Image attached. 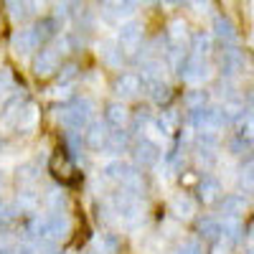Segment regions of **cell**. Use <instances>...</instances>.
Segmentation results:
<instances>
[{
	"label": "cell",
	"mask_w": 254,
	"mask_h": 254,
	"mask_svg": "<svg viewBox=\"0 0 254 254\" xmlns=\"http://www.w3.org/2000/svg\"><path fill=\"white\" fill-rule=\"evenodd\" d=\"M92 115H94V102L89 97H81L71 104V107L59 110L56 120L61 122V127H66V130H71V132H79L89 125Z\"/></svg>",
	"instance_id": "cell-1"
},
{
	"label": "cell",
	"mask_w": 254,
	"mask_h": 254,
	"mask_svg": "<svg viewBox=\"0 0 254 254\" xmlns=\"http://www.w3.org/2000/svg\"><path fill=\"white\" fill-rule=\"evenodd\" d=\"M110 211L112 214H117V221L125 224V226H137L142 221V203L140 198L130 196V193H115L110 201H107Z\"/></svg>",
	"instance_id": "cell-2"
},
{
	"label": "cell",
	"mask_w": 254,
	"mask_h": 254,
	"mask_svg": "<svg viewBox=\"0 0 254 254\" xmlns=\"http://www.w3.org/2000/svg\"><path fill=\"white\" fill-rule=\"evenodd\" d=\"M137 10V3H130V0H125V3H102L99 5V13L102 18L107 20V23H127V20H132Z\"/></svg>",
	"instance_id": "cell-3"
},
{
	"label": "cell",
	"mask_w": 254,
	"mask_h": 254,
	"mask_svg": "<svg viewBox=\"0 0 254 254\" xmlns=\"http://www.w3.org/2000/svg\"><path fill=\"white\" fill-rule=\"evenodd\" d=\"M142 23L140 20H127V23L120 26V33H117V44L120 49L125 51H135L140 46V41H142Z\"/></svg>",
	"instance_id": "cell-4"
},
{
	"label": "cell",
	"mask_w": 254,
	"mask_h": 254,
	"mask_svg": "<svg viewBox=\"0 0 254 254\" xmlns=\"http://www.w3.org/2000/svg\"><path fill=\"white\" fill-rule=\"evenodd\" d=\"M10 46H13L15 56H28L31 51H36V49L41 46V41H38V36H36V31H33V26H31V28L15 31L13 38H10Z\"/></svg>",
	"instance_id": "cell-5"
},
{
	"label": "cell",
	"mask_w": 254,
	"mask_h": 254,
	"mask_svg": "<svg viewBox=\"0 0 254 254\" xmlns=\"http://www.w3.org/2000/svg\"><path fill=\"white\" fill-rule=\"evenodd\" d=\"M178 74H181V79H186L190 84H198V81H203L208 76V66L198 56H186L183 64L178 66Z\"/></svg>",
	"instance_id": "cell-6"
},
{
	"label": "cell",
	"mask_w": 254,
	"mask_h": 254,
	"mask_svg": "<svg viewBox=\"0 0 254 254\" xmlns=\"http://www.w3.org/2000/svg\"><path fill=\"white\" fill-rule=\"evenodd\" d=\"M46 226H49V239L51 242H61L69 237L71 231V219L64 214V211H51L46 216Z\"/></svg>",
	"instance_id": "cell-7"
},
{
	"label": "cell",
	"mask_w": 254,
	"mask_h": 254,
	"mask_svg": "<svg viewBox=\"0 0 254 254\" xmlns=\"http://www.w3.org/2000/svg\"><path fill=\"white\" fill-rule=\"evenodd\" d=\"M140 89H142V81L137 74H120L115 81V94L120 99H132L140 94Z\"/></svg>",
	"instance_id": "cell-8"
},
{
	"label": "cell",
	"mask_w": 254,
	"mask_h": 254,
	"mask_svg": "<svg viewBox=\"0 0 254 254\" xmlns=\"http://www.w3.org/2000/svg\"><path fill=\"white\" fill-rule=\"evenodd\" d=\"M135 160L140 163V165H145V168H150V165H155L158 160H160V147L153 142V140H147V137H142L137 145H135Z\"/></svg>",
	"instance_id": "cell-9"
},
{
	"label": "cell",
	"mask_w": 254,
	"mask_h": 254,
	"mask_svg": "<svg viewBox=\"0 0 254 254\" xmlns=\"http://www.w3.org/2000/svg\"><path fill=\"white\" fill-rule=\"evenodd\" d=\"M59 69V54L54 49H44L38 51V56L33 59V71L36 76H51Z\"/></svg>",
	"instance_id": "cell-10"
},
{
	"label": "cell",
	"mask_w": 254,
	"mask_h": 254,
	"mask_svg": "<svg viewBox=\"0 0 254 254\" xmlns=\"http://www.w3.org/2000/svg\"><path fill=\"white\" fill-rule=\"evenodd\" d=\"M97 49H99V56H102V61L107 64V66H112V69H122V61H125V56H122V49H120L117 41H112V38H104Z\"/></svg>",
	"instance_id": "cell-11"
},
{
	"label": "cell",
	"mask_w": 254,
	"mask_h": 254,
	"mask_svg": "<svg viewBox=\"0 0 254 254\" xmlns=\"http://www.w3.org/2000/svg\"><path fill=\"white\" fill-rule=\"evenodd\" d=\"M102 173H104V178L107 181H117V183H125L127 178H130L135 171L130 165H127L122 158H112V160H107L104 163V168H102Z\"/></svg>",
	"instance_id": "cell-12"
},
{
	"label": "cell",
	"mask_w": 254,
	"mask_h": 254,
	"mask_svg": "<svg viewBox=\"0 0 254 254\" xmlns=\"http://www.w3.org/2000/svg\"><path fill=\"white\" fill-rule=\"evenodd\" d=\"M171 214L176 219H190L196 214V201L190 196H186V193H176L171 198Z\"/></svg>",
	"instance_id": "cell-13"
},
{
	"label": "cell",
	"mask_w": 254,
	"mask_h": 254,
	"mask_svg": "<svg viewBox=\"0 0 254 254\" xmlns=\"http://www.w3.org/2000/svg\"><path fill=\"white\" fill-rule=\"evenodd\" d=\"M214 36L219 41H224V44H234V41H237V26H234V20L226 18V15H216L214 18Z\"/></svg>",
	"instance_id": "cell-14"
},
{
	"label": "cell",
	"mask_w": 254,
	"mask_h": 254,
	"mask_svg": "<svg viewBox=\"0 0 254 254\" xmlns=\"http://www.w3.org/2000/svg\"><path fill=\"white\" fill-rule=\"evenodd\" d=\"M219 64H221V71L224 74H237V71H242L244 69V56H242V51H237V49H226L221 56H219Z\"/></svg>",
	"instance_id": "cell-15"
},
{
	"label": "cell",
	"mask_w": 254,
	"mask_h": 254,
	"mask_svg": "<svg viewBox=\"0 0 254 254\" xmlns=\"http://www.w3.org/2000/svg\"><path fill=\"white\" fill-rule=\"evenodd\" d=\"M104 117H107V125L115 127V130H122V127L127 125V120H130V112H127V107L122 102H115L107 107V112H104Z\"/></svg>",
	"instance_id": "cell-16"
},
{
	"label": "cell",
	"mask_w": 254,
	"mask_h": 254,
	"mask_svg": "<svg viewBox=\"0 0 254 254\" xmlns=\"http://www.w3.org/2000/svg\"><path fill=\"white\" fill-rule=\"evenodd\" d=\"M142 87L147 89V97H150L153 102L163 104L171 99V87L163 81V79H150V81H142Z\"/></svg>",
	"instance_id": "cell-17"
},
{
	"label": "cell",
	"mask_w": 254,
	"mask_h": 254,
	"mask_svg": "<svg viewBox=\"0 0 254 254\" xmlns=\"http://www.w3.org/2000/svg\"><path fill=\"white\" fill-rule=\"evenodd\" d=\"M110 140V130H107V125H102V122H94L89 127V132H87V145L94 147V150H102L104 145H107Z\"/></svg>",
	"instance_id": "cell-18"
},
{
	"label": "cell",
	"mask_w": 254,
	"mask_h": 254,
	"mask_svg": "<svg viewBox=\"0 0 254 254\" xmlns=\"http://www.w3.org/2000/svg\"><path fill=\"white\" fill-rule=\"evenodd\" d=\"M127 145H130V135L125 130H117V132H110V140L104 145V150L112 153V155H120V153L127 150Z\"/></svg>",
	"instance_id": "cell-19"
},
{
	"label": "cell",
	"mask_w": 254,
	"mask_h": 254,
	"mask_svg": "<svg viewBox=\"0 0 254 254\" xmlns=\"http://www.w3.org/2000/svg\"><path fill=\"white\" fill-rule=\"evenodd\" d=\"M244 208H247V203L242 196H224V201H221V211L229 219H237L239 214H244Z\"/></svg>",
	"instance_id": "cell-20"
},
{
	"label": "cell",
	"mask_w": 254,
	"mask_h": 254,
	"mask_svg": "<svg viewBox=\"0 0 254 254\" xmlns=\"http://www.w3.org/2000/svg\"><path fill=\"white\" fill-rule=\"evenodd\" d=\"M46 203L51 206V211H64L66 208V190L59 186H49L46 188Z\"/></svg>",
	"instance_id": "cell-21"
},
{
	"label": "cell",
	"mask_w": 254,
	"mask_h": 254,
	"mask_svg": "<svg viewBox=\"0 0 254 254\" xmlns=\"http://www.w3.org/2000/svg\"><path fill=\"white\" fill-rule=\"evenodd\" d=\"M221 237H224L226 244L234 247V244L239 242V237H242V226H239V221H237V219H224V221H221Z\"/></svg>",
	"instance_id": "cell-22"
},
{
	"label": "cell",
	"mask_w": 254,
	"mask_h": 254,
	"mask_svg": "<svg viewBox=\"0 0 254 254\" xmlns=\"http://www.w3.org/2000/svg\"><path fill=\"white\" fill-rule=\"evenodd\" d=\"M33 31H36L38 41L44 44V41H49V38H54L59 33V23H56L54 18H44V20H38V23L33 26Z\"/></svg>",
	"instance_id": "cell-23"
},
{
	"label": "cell",
	"mask_w": 254,
	"mask_h": 254,
	"mask_svg": "<svg viewBox=\"0 0 254 254\" xmlns=\"http://www.w3.org/2000/svg\"><path fill=\"white\" fill-rule=\"evenodd\" d=\"M206 102H208V94H206L203 89H190V92L183 97L186 110H190V112H198V110H203V107H206Z\"/></svg>",
	"instance_id": "cell-24"
},
{
	"label": "cell",
	"mask_w": 254,
	"mask_h": 254,
	"mask_svg": "<svg viewBox=\"0 0 254 254\" xmlns=\"http://www.w3.org/2000/svg\"><path fill=\"white\" fill-rule=\"evenodd\" d=\"M219 190H221V186H219V181H216V178H203V181H201V186H198V193H201V198H203L206 203L216 201Z\"/></svg>",
	"instance_id": "cell-25"
},
{
	"label": "cell",
	"mask_w": 254,
	"mask_h": 254,
	"mask_svg": "<svg viewBox=\"0 0 254 254\" xmlns=\"http://www.w3.org/2000/svg\"><path fill=\"white\" fill-rule=\"evenodd\" d=\"M198 231H201L203 239L216 242V239L221 237V221H216V219H203V221L198 224Z\"/></svg>",
	"instance_id": "cell-26"
},
{
	"label": "cell",
	"mask_w": 254,
	"mask_h": 254,
	"mask_svg": "<svg viewBox=\"0 0 254 254\" xmlns=\"http://www.w3.org/2000/svg\"><path fill=\"white\" fill-rule=\"evenodd\" d=\"M18 181L26 183V186H33L38 181V165L36 163H23L18 168Z\"/></svg>",
	"instance_id": "cell-27"
},
{
	"label": "cell",
	"mask_w": 254,
	"mask_h": 254,
	"mask_svg": "<svg viewBox=\"0 0 254 254\" xmlns=\"http://www.w3.org/2000/svg\"><path fill=\"white\" fill-rule=\"evenodd\" d=\"M176 115H160L158 120H153V127L158 130V135H163V137H168L173 132V125H176Z\"/></svg>",
	"instance_id": "cell-28"
},
{
	"label": "cell",
	"mask_w": 254,
	"mask_h": 254,
	"mask_svg": "<svg viewBox=\"0 0 254 254\" xmlns=\"http://www.w3.org/2000/svg\"><path fill=\"white\" fill-rule=\"evenodd\" d=\"M208 49H211V38H208L203 31H201V33H196L193 38H190V51H193V56H198V59H201Z\"/></svg>",
	"instance_id": "cell-29"
},
{
	"label": "cell",
	"mask_w": 254,
	"mask_h": 254,
	"mask_svg": "<svg viewBox=\"0 0 254 254\" xmlns=\"http://www.w3.org/2000/svg\"><path fill=\"white\" fill-rule=\"evenodd\" d=\"M5 8H8V13H10L13 20H26V18L33 13V10H31L33 3H8Z\"/></svg>",
	"instance_id": "cell-30"
},
{
	"label": "cell",
	"mask_w": 254,
	"mask_h": 254,
	"mask_svg": "<svg viewBox=\"0 0 254 254\" xmlns=\"http://www.w3.org/2000/svg\"><path fill=\"white\" fill-rule=\"evenodd\" d=\"M76 76H79V66H76V64H66V66L59 71V84H61V87H69Z\"/></svg>",
	"instance_id": "cell-31"
},
{
	"label": "cell",
	"mask_w": 254,
	"mask_h": 254,
	"mask_svg": "<svg viewBox=\"0 0 254 254\" xmlns=\"http://www.w3.org/2000/svg\"><path fill=\"white\" fill-rule=\"evenodd\" d=\"M97 244L104 249V254H117V249H120V237H117V234H102V239H99Z\"/></svg>",
	"instance_id": "cell-32"
},
{
	"label": "cell",
	"mask_w": 254,
	"mask_h": 254,
	"mask_svg": "<svg viewBox=\"0 0 254 254\" xmlns=\"http://www.w3.org/2000/svg\"><path fill=\"white\" fill-rule=\"evenodd\" d=\"M38 203V193L33 188H26V190H20V196H18V206L20 208H33Z\"/></svg>",
	"instance_id": "cell-33"
},
{
	"label": "cell",
	"mask_w": 254,
	"mask_h": 254,
	"mask_svg": "<svg viewBox=\"0 0 254 254\" xmlns=\"http://www.w3.org/2000/svg\"><path fill=\"white\" fill-rule=\"evenodd\" d=\"M147 125H153V117H150V112H137V117H135V122H132V130L135 132H140V130H145Z\"/></svg>",
	"instance_id": "cell-34"
},
{
	"label": "cell",
	"mask_w": 254,
	"mask_h": 254,
	"mask_svg": "<svg viewBox=\"0 0 254 254\" xmlns=\"http://www.w3.org/2000/svg\"><path fill=\"white\" fill-rule=\"evenodd\" d=\"M242 186L247 190H254V165H247L242 171Z\"/></svg>",
	"instance_id": "cell-35"
},
{
	"label": "cell",
	"mask_w": 254,
	"mask_h": 254,
	"mask_svg": "<svg viewBox=\"0 0 254 254\" xmlns=\"http://www.w3.org/2000/svg\"><path fill=\"white\" fill-rule=\"evenodd\" d=\"M71 8H74L71 3H59V5L54 8V20H56V23H59V20H66Z\"/></svg>",
	"instance_id": "cell-36"
},
{
	"label": "cell",
	"mask_w": 254,
	"mask_h": 254,
	"mask_svg": "<svg viewBox=\"0 0 254 254\" xmlns=\"http://www.w3.org/2000/svg\"><path fill=\"white\" fill-rule=\"evenodd\" d=\"M168 31H171V38L173 41H178V38L186 36V23H183V20H173V23L168 26Z\"/></svg>",
	"instance_id": "cell-37"
},
{
	"label": "cell",
	"mask_w": 254,
	"mask_h": 254,
	"mask_svg": "<svg viewBox=\"0 0 254 254\" xmlns=\"http://www.w3.org/2000/svg\"><path fill=\"white\" fill-rule=\"evenodd\" d=\"M178 254H203V249H201L198 242H186V244L178 247Z\"/></svg>",
	"instance_id": "cell-38"
},
{
	"label": "cell",
	"mask_w": 254,
	"mask_h": 254,
	"mask_svg": "<svg viewBox=\"0 0 254 254\" xmlns=\"http://www.w3.org/2000/svg\"><path fill=\"white\" fill-rule=\"evenodd\" d=\"M10 84H13V76L8 69H0V94H5L10 89Z\"/></svg>",
	"instance_id": "cell-39"
},
{
	"label": "cell",
	"mask_w": 254,
	"mask_h": 254,
	"mask_svg": "<svg viewBox=\"0 0 254 254\" xmlns=\"http://www.w3.org/2000/svg\"><path fill=\"white\" fill-rule=\"evenodd\" d=\"M69 92H71L69 87H61V84H56V87L51 89V97H56V99H59V97H69Z\"/></svg>",
	"instance_id": "cell-40"
},
{
	"label": "cell",
	"mask_w": 254,
	"mask_h": 254,
	"mask_svg": "<svg viewBox=\"0 0 254 254\" xmlns=\"http://www.w3.org/2000/svg\"><path fill=\"white\" fill-rule=\"evenodd\" d=\"M84 254H104V249H102L99 244H92V247H89L87 252H84Z\"/></svg>",
	"instance_id": "cell-41"
},
{
	"label": "cell",
	"mask_w": 254,
	"mask_h": 254,
	"mask_svg": "<svg viewBox=\"0 0 254 254\" xmlns=\"http://www.w3.org/2000/svg\"><path fill=\"white\" fill-rule=\"evenodd\" d=\"M229 252H231V244H226V242L216 247V254H229Z\"/></svg>",
	"instance_id": "cell-42"
},
{
	"label": "cell",
	"mask_w": 254,
	"mask_h": 254,
	"mask_svg": "<svg viewBox=\"0 0 254 254\" xmlns=\"http://www.w3.org/2000/svg\"><path fill=\"white\" fill-rule=\"evenodd\" d=\"M249 239H252V244H254V221L249 224Z\"/></svg>",
	"instance_id": "cell-43"
},
{
	"label": "cell",
	"mask_w": 254,
	"mask_h": 254,
	"mask_svg": "<svg viewBox=\"0 0 254 254\" xmlns=\"http://www.w3.org/2000/svg\"><path fill=\"white\" fill-rule=\"evenodd\" d=\"M247 99H249V102L254 104V89H252V92H247Z\"/></svg>",
	"instance_id": "cell-44"
},
{
	"label": "cell",
	"mask_w": 254,
	"mask_h": 254,
	"mask_svg": "<svg viewBox=\"0 0 254 254\" xmlns=\"http://www.w3.org/2000/svg\"><path fill=\"white\" fill-rule=\"evenodd\" d=\"M247 254H254V249H249V252H247Z\"/></svg>",
	"instance_id": "cell-45"
},
{
	"label": "cell",
	"mask_w": 254,
	"mask_h": 254,
	"mask_svg": "<svg viewBox=\"0 0 254 254\" xmlns=\"http://www.w3.org/2000/svg\"><path fill=\"white\" fill-rule=\"evenodd\" d=\"M54 254H56V252H54Z\"/></svg>",
	"instance_id": "cell-46"
}]
</instances>
